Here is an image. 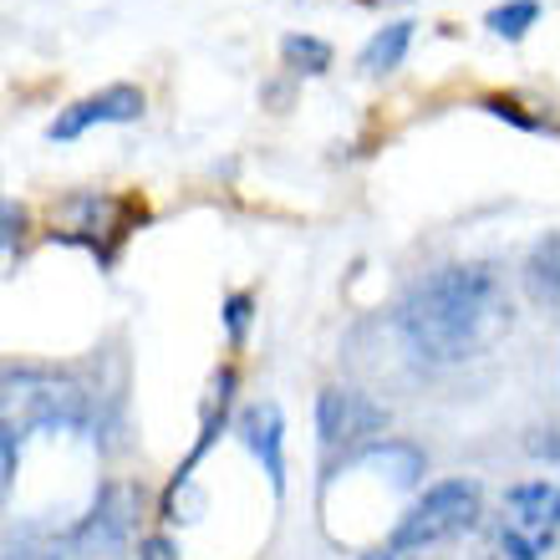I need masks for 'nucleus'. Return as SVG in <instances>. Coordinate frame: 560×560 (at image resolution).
<instances>
[{
	"label": "nucleus",
	"mask_w": 560,
	"mask_h": 560,
	"mask_svg": "<svg viewBox=\"0 0 560 560\" xmlns=\"http://www.w3.org/2000/svg\"><path fill=\"white\" fill-rule=\"evenodd\" d=\"M515 326V306L494 266H439L398 306V337L433 368H458L494 352Z\"/></svg>",
	"instance_id": "1"
},
{
	"label": "nucleus",
	"mask_w": 560,
	"mask_h": 560,
	"mask_svg": "<svg viewBox=\"0 0 560 560\" xmlns=\"http://www.w3.org/2000/svg\"><path fill=\"white\" fill-rule=\"evenodd\" d=\"M479 515H485V494L474 479H439L433 489H423V500L402 510V520L387 535V550H398V556L402 550H428L448 535L469 530Z\"/></svg>",
	"instance_id": "2"
},
{
	"label": "nucleus",
	"mask_w": 560,
	"mask_h": 560,
	"mask_svg": "<svg viewBox=\"0 0 560 560\" xmlns=\"http://www.w3.org/2000/svg\"><path fill=\"white\" fill-rule=\"evenodd\" d=\"M560 540V485L525 479L504 494L494 546L504 560H546Z\"/></svg>",
	"instance_id": "3"
},
{
	"label": "nucleus",
	"mask_w": 560,
	"mask_h": 560,
	"mask_svg": "<svg viewBox=\"0 0 560 560\" xmlns=\"http://www.w3.org/2000/svg\"><path fill=\"white\" fill-rule=\"evenodd\" d=\"M5 423L21 428H88L92 423V393L72 377L11 368L5 372Z\"/></svg>",
	"instance_id": "4"
},
{
	"label": "nucleus",
	"mask_w": 560,
	"mask_h": 560,
	"mask_svg": "<svg viewBox=\"0 0 560 560\" xmlns=\"http://www.w3.org/2000/svg\"><path fill=\"white\" fill-rule=\"evenodd\" d=\"M133 520H138V494L118 479H107L97 489L92 510L72 525V560H113L122 556V546L133 540Z\"/></svg>",
	"instance_id": "5"
},
{
	"label": "nucleus",
	"mask_w": 560,
	"mask_h": 560,
	"mask_svg": "<svg viewBox=\"0 0 560 560\" xmlns=\"http://www.w3.org/2000/svg\"><path fill=\"white\" fill-rule=\"evenodd\" d=\"M387 428V408L357 387H326L316 398V433H322V454L337 458V454H352L357 443L377 439Z\"/></svg>",
	"instance_id": "6"
},
{
	"label": "nucleus",
	"mask_w": 560,
	"mask_h": 560,
	"mask_svg": "<svg viewBox=\"0 0 560 560\" xmlns=\"http://www.w3.org/2000/svg\"><path fill=\"white\" fill-rule=\"evenodd\" d=\"M138 118H143V92L118 82V88H103V92H92V97H82V103L61 107L57 118H51V128H46V138L51 143H72V138H82L97 122H138Z\"/></svg>",
	"instance_id": "7"
},
{
	"label": "nucleus",
	"mask_w": 560,
	"mask_h": 560,
	"mask_svg": "<svg viewBox=\"0 0 560 560\" xmlns=\"http://www.w3.org/2000/svg\"><path fill=\"white\" fill-rule=\"evenodd\" d=\"M235 428H240V443L260 458L270 489L280 494V489H285V423H280V408L276 402H250Z\"/></svg>",
	"instance_id": "8"
},
{
	"label": "nucleus",
	"mask_w": 560,
	"mask_h": 560,
	"mask_svg": "<svg viewBox=\"0 0 560 560\" xmlns=\"http://www.w3.org/2000/svg\"><path fill=\"white\" fill-rule=\"evenodd\" d=\"M525 291L535 306L560 311V235H546L525 255Z\"/></svg>",
	"instance_id": "9"
},
{
	"label": "nucleus",
	"mask_w": 560,
	"mask_h": 560,
	"mask_svg": "<svg viewBox=\"0 0 560 560\" xmlns=\"http://www.w3.org/2000/svg\"><path fill=\"white\" fill-rule=\"evenodd\" d=\"M72 556V530H46V525H21L5 540V560H67Z\"/></svg>",
	"instance_id": "10"
},
{
	"label": "nucleus",
	"mask_w": 560,
	"mask_h": 560,
	"mask_svg": "<svg viewBox=\"0 0 560 560\" xmlns=\"http://www.w3.org/2000/svg\"><path fill=\"white\" fill-rule=\"evenodd\" d=\"M408 46H413V21H393L362 46V67L368 72H393L402 57H408Z\"/></svg>",
	"instance_id": "11"
},
{
	"label": "nucleus",
	"mask_w": 560,
	"mask_h": 560,
	"mask_svg": "<svg viewBox=\"0 0 560 560\" xmlns=\"http://www.w3.org/2000/svg\"><path fill=\"white\" fill-rule=\"evenodd\" d=\"M535 21H540V5H535V0H504V5H494V11L485 15V26L494 31V36H504V42H520Z\"/></svg>",
	"instance_id": "12"
},
{
	"label": "nucleus",
	"mask_w": 560,
	"mask_h": 560,
	"mask_svg": "<svg viewBox=\"0 0 560 560\" xmlns=\"http://www.w3.org/2000/svg\"><path fill=\"white\" fill-rule=\"evenodd\" d=\"M280 57H285V67H295V72L322 77L326 67H331V46H326L322 36H285V42H280Z\"/></svg>",
	"instance_id": "13"
},
{
	"label": "nucleus",
	"mask_w": 560,
	"mask_h": 560,
	"mask_svg": "<svg viewBox=\"0 0 560 560\" xmlns=\"http://www.w3.org/2000/svg\"><path fill=\"white\" fill-rule=\"evenodd\" d=\"M250 291H235V295H224V326H230V341H245V331H250Z\"/></svg>",
	"instance_id": "14"
},
{
	"label": "nucleus",
	"mask_w": 560,
	"mask_h": 560,
	"mask_svg": "<svg viewBox=\"0 0 560 560\" xmlns=\"http://www.w3.org/2000/svg\"><path fill=\"white\" fill-rule=\"evenodd\" d=\"M21 439H26V428L21 423H5V439H0V479H5V489L15 485V469H21Z\"/></svg>",
	"instance_id": "15"
},
{
	"label": "nucleus",
	"mask_w": 560,
	"mask_h": 560,
	"mask_svg": "<svg viewBox=\"0 0 560 560\" xmlns=\"http://www.w3.org/2000/svg\"><path fill=\"white\" fill-rule=\"evenodd\" d=\"M138 560H178V556H174V546H168L163 535H148L143 546H138Z\"/></svg>",
	"instance_id": "16"
},
{
	"label": "nucleus",
	"mask_w": 560,
	"mask_h": 560,
	"mask_svg": "<svg viewBox=\"0 0 560 560\" xmlns=\"http://www.w3.org/2000/svg\"><path fill=\"white\" fill-rule=\"evenodd\" d=\"M21 224H26V209H21V205H5V250H15V240H21Z\"/></svg>",
	"instance_id": "17"
},
{
	"label": "nucleus",
	"mask_w": 560,
	"mask_h": 560,
	"mask_svg": "<svg viewBox=\"0 0 560 560\" xmlns=\"http://www.w3.org/2000/svg\"><path fill=\"white\" fill-rule=\"evenodd\" d=\"M362 560H402L398 550H377V556H362Z\"/></svg>",
	"instance_id": "18"
}]
</instances>
